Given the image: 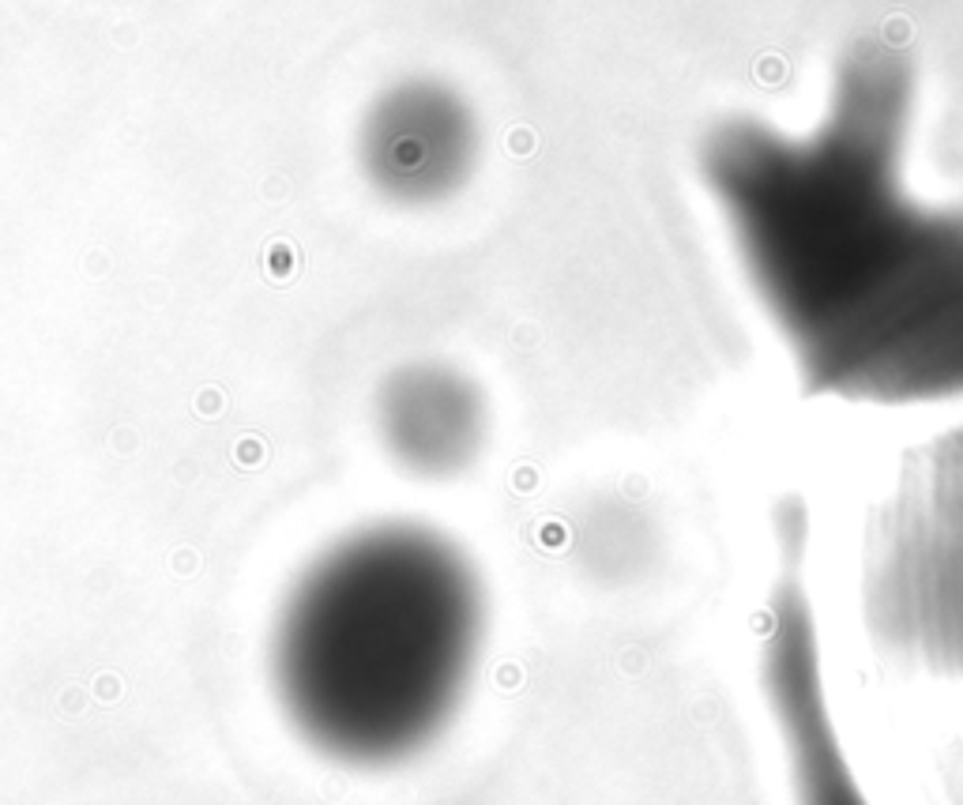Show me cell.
<instances>
[{
	"label": "cell",
	"mask_w": 963,
	"mask_h": 805,
	"mask_svg": "<svg viewBox=\"0 0 963 805\" xmlns=\"http://www.w3.org/2000/svg\"><path fill=\"white\" fill-rule=\"evenodd\" d=\"M493 602L448 531L384 520L316 557L275 625L286 722L324 760L384 772L456 727L482 674Z\"/></svg>",
	"instance_id": "6da1fadb"
},
{
	"label": "cell",
	"mask_w": 963,
	"mask_h": 805,
	"mask_svg": "<svg viewBox=\"0 0 963 805\" xmlns=\"http://www.w3.org/2000/svg\"><path fill=\"white\" fill-rule=\"evenodd\" d=\"M862 610L892 658L963 678V426L915 448L873 512Z\"/></svg>",
	"instance_id": "7a4b0ae2"
},
{
	"label": "cell",
	"mask_w": 963,
	"mask_h": 805,
	"mask_svg": "<svg viewBox=\"0 0 963 805\" xmlns=\"http://www.w3.org/2000/svg\"><path fill=\"white\" fill-rule=\"evenodd\" d=\"M482 158V121L444 87L391 90L365 117L362 166L395 204L433 207L467 189Z\"/></svg>",
	"instance_id": "3957f363"
},
{
	"label": "cell",
	"mask_w": 963,
	"mask_h": 805,
	"mask_svg": "<svg viewBox=\"0 0 963 805\" xmlns=\"http://www.w3.org/2000/svg\"><path fill=\"white\" fill-rule=\"evenodd\" d=\"M388 456L429 482L467 474L490 441V399L463 369L418 362L388 377L377 403Z\"/></svg>",
	"instance_id": "277c9868"
}]
</instances>
